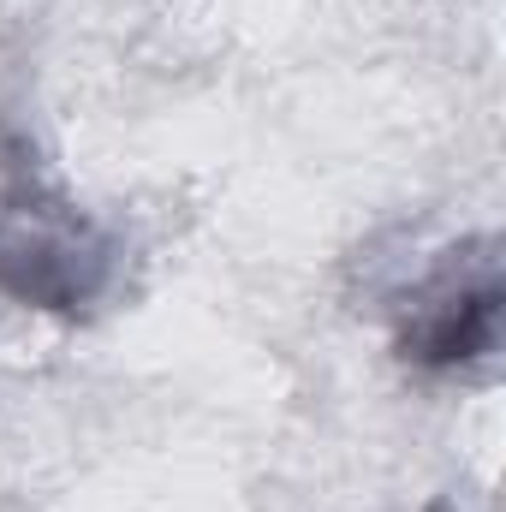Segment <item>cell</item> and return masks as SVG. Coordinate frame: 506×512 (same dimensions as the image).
<instances>
[{
    "label": "cell",
    "mask_w": 506,
    "mask_h": 512,
    "mask_svg": "<svg viewBox=\"0 0 506 512\" xmlns=\"http://www.w3.org/2000/svg\"><path fill=\"white\" fill-rule=\"evenodd\" d=\"M495 340H501V274H495V262H483L477 280L447 286L423 310V322L405 334V358L447 370V364H471V358L495 352Z\"/></svg>",
    "instance_id": "7a4b0ae2"
},
{
    "label": "cell",
    "mask_w": 506,
    "mask_h": 512,
    "mask_svg": "<svg viewBox=\"0 0 506 512\" xmlns=\"http://www.w3.org/2000/svg\"><path fill=\"white\" fill-rule=\"evenodd\" d=\"M102 274V256L84 251V227L72 221H48L42 209H12L0 221V286L48 304V310H72L78 298H90Z\"/></svg>",
    "instance_id": "6da1fadb"
}]
</instances>
